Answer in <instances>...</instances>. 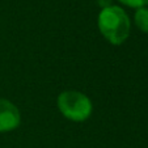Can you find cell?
<instances>
[{"label": "cell", "mask_w": 148, "mask_h": 148, "mask_svg": "<svg viewBox=\"0 0 148 148\" xmlns=\"http://www.w3.org/2000/svg\"><path fill=\"white\" fill-rule=\"evenodd\" d=\"M97 25L102 37L114 46L122 45L130 36L131 21L129 14L118 5H110L101 9Z\"/></svg>", "instance_id": "1"}, {"label": "cell", "mask_w": 148, "mask_h": 148, "mask_svg": "<svg viewBox=\"0 0 148 148\" xmlns=\"http://www.w3.org/2000/svg\"><path fill=\"white\" fill-rule=\"evenodd\" d=\"M56 103L60 114L72 122H84L92 115L93 112L90 98L85 93L73 89L59 93Z\"/></svg>", "instance_id": "2"}, {"label": "cell", "mask_w": 148, "mask_h": 148, "mask_svg": "<svg viewBox=\"0 0 148 148\" xmlns=\"http://www.w3.org/2000/svg\"><path fill=\"white\" fill-rule=\"evenodd\" d=\"M21 123V113L12 101L0 98V132L16 130Z\"/></svg>", "instance_id": "3"}, {"label": "cell", "mask_w": 148, "mask_h": 148, "mask_svg": "<svg viewBox=\"0 0 148 148\" xmlns=\"http://www.w3.org/2000/svg\"><path fill=\"white\" fill-rule=\"evenodd\" d=\"M134 23L136 28L143 33H148V8H138L134 14Z\"/></svg>", "instance_id": "4"}, {"label": "cell", "mask_w": 148, "mask_h": 148, "mask_svg": "<svg viewBox=\"0 0 148 148\" xmlns=\"http://www.w3.org/2000/svg\"><path fill=\"white\" fill-rule=\"evenodd\" d=\"M118 1L130 7V8H135V9L143 8V7L148 5V0H118Z\"/></svg>", "instance_id": "5"}, {"label": "cell", "mask_w": 148, "mask_h": 148, "mask_svg": "<svg viewBox=\"0 0 148 148\" xmlns=\"http://www.w3.org/2000/svg\"><path fill=\"white\" fill-rule=\"evenodd\" d=\"M112 1L113 0H97V4L101 7V9H103V8H108V7L113 5Z\"/></svg>", "instance_id": "6"}]
</instances>
